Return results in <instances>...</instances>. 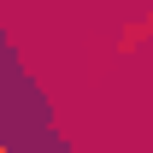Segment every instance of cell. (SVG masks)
Listing matches in <instances>:
<instances>
[{
    "label": "cell",
    "instance_id": "obj_1",
    "mask_svg": "<svg viewBox=\"0 0 153 153\" xmlns=\"http://www.w3.org/2000/svg\"><path fill=\"white\" fill-rule=\"evenodd\" d=\"M141 36H153V12L141 24H135V30H124V41H118V53H135V47H141Z\"/></svg>",
    "mask_w": 153,
    "mask_h": 153
}]
</instances>
